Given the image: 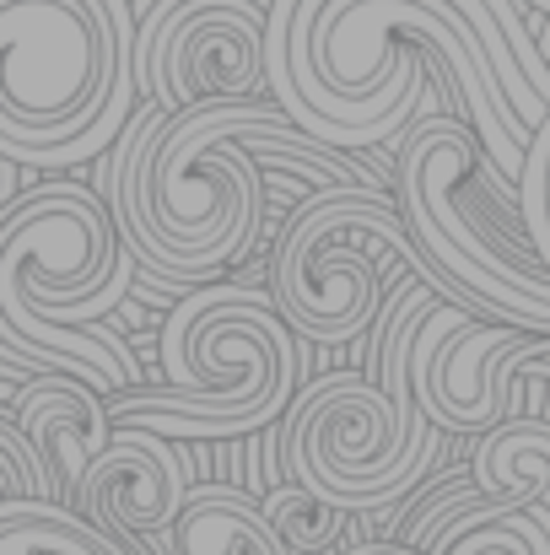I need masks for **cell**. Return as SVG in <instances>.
<instances>
[{
  "mask_svg": "<svg viewBox=\"0 0 550 555\" xmlns=\"http://www.w3.org/2000/svg\"><path fill=\"white\" fill-rule=\"evenodd\" d=\"M437 98L394 157V199L437 270V292L486 324L550 335V270L519 210V184L464 119L437 114Z\"/></svg>",
  "mask_w": 550,
  "mask_h": 555,
  "instance_id": "obj_1",
  "label": "cell"
},
{
  "mask_svg": "<svg viewBox=\"0 0 550 555\" xmlns=\"http://www.w3.org/2000/svg\"><path fill=\"white\" fill-rule=\"evenodd\" d=\"M136 81L130 0H0V157L76 168L119 146Z\"/></svg>",
  "mask_w": 550,
  "mask_h": 555,
  "instance_id": "obj_2",
  "label": "cell"
},
{
  "mask_svg": "<svg viewBox=\"0 0 550 555\" xmlns=\"http://www.w3.org/2000/svg\"><path fill=\"white\" fill-rule=\"evenodd\" d=\"M448 302L437 286L410 275L399 292H388V308L378 313L383 346L378 377L362 372H324L314 377L297 404L286 410V469L297 486L319 491L324 502L346 513H388L437 459V421L415 399L410 351L432 308Z\"/></svg>",
  "mask_w": 550,
  "mask_h": 555,
  "instance_id": "obj_3",
  "label": "cell"
},
{
  "mask_svg": "<svg viewBox=\"0 0 550 555\" xmlns=\"http://www.w3.org/2000/svg\"><path fill=\"white\" fill-rule=\"evenodd\" d=\"M168 388L114 393V426L163 437H248L297 404L303 335L276 308V292L248 281H205L174 302L163 335Z\"/></svg>",
  "mask_w": 550,
  "mask_h": 555,
  "instance_id": "obj_4",
  "label": "cell"
},
{
  "mask_svg": "<svg viewBox=\"0 0 550 555\" xmlns=\"http://www.w3.org/2000/svg\"><path fill=\"white\" fill-rule=\"evenodd\" d=\"M394 270L437 286V270L421 254L399 199L378 184L314 189L281 232L270 292L303 340L341 346L383 313Z\"/></svg>",
  "mask_w": 550,
  "mask_h": 555,
  "instance_id": "obj_5",
  "label": "cell"
},
{
  "mask_svg": "<svg viewBox=\"0 0 550 555\" xmlns=\"http://www.w3.org/2000/svg\"><path fill=\"white\" fill-rule=\"evenodd\" d=\"M136 264L114 205L54 179L22 194L0 221V313L27 308L60 324H92L130 292Z\"/></svg>",
  "mask_w": 550,
  "mask_h": 555,
  "instance_id": "obj_6",
  "label": "cell"
},
{
  "mask_svg": "<svg viewBox=\"0 0 550 555\" xmlns=\"http://www.w3.org/2000/svg\"><path fill=\"white\" fill-rule=\"evenodd\" d=\"M276 0H136V81L163 108L270 98Z\"/></svg>",
  "mask_w": 550,
  "mask_h": 555,
  "instance_id": "obj_7",
  "label": "cell"
},
{
  "mask_svg": "<svg viewBox=\"0 0 550 555\" xmlns=\"http://www.w3.org/2000/svg\"><path fill=\"white\" fill-rule=\"evenodd\" d=\"M535 330L519 324H486L464 313L459 302H437L432 319L415 335L410 351V377L421 410L443 431H491L513 421V399L524 388L519 362Z\"/></svg>",
  "mask_w": 550,
  "mask_h": 555,
  "instance_id": "obj_8",
  "label": "cell"
},
{
  "mask_svg": "<svg viewBox=\"0 0 550 555\" xmlns=\"http://www.w3.org/2000/svg\"><path fill=\"white\" fill-rule=\"evenodd\" d=\"M189 491L194 486H189V459L179 453V437L119 426L65 507H76L108 534H168Z\"/></svg>",
  "mask_w": 550,
  "mask_h": 555,
  "instance_id": "obj_9",
  "label": "cell"
},
{
  "mask_svg": "<svg viewBox=\"0 0 550 555\" xmlns=\"http://www.w3.org/2000/svg\"><path fill=\"white\" fill-rule=\"evenodd\" d=\"M16 421L22 431L38 442L43 464L54 469V486H60V502L76 496V486L87 480L92 459L114 442V415L103 404V393L81 377H65V372H38L27 377V388L16 393Z\"/></svg>",
  "mask_w": 550,
  "mask_h": 555,
  "instance_id": "obj_10",
  "label": "cell"
},
{
  "mask_svg": "<svg viewBox=\"0 0 550 555\" xmlns=\"http://www.w3.org/2000/svg\"><path fill=\"white\" fill-rule=\"evenodd\" d=\"M168 555H292L276 534L265 502L238 486H194L174 529L163 534Z\"/></svg>",
  "mask_w": 550,
  "mask_h": 555,
  "instance_id": "obj_11",
  "label": "cell"
},
{
  "mask_svg": "<svg viewBox=\"0 0 550 555\" xmlns=\"http://www.w3.org/2000/svg\"><path fill=\"white\" fill-rule=\"evenodd\" d=\"M475 486L513 496V507L535 513L550 529V421H502L475 442Z\"/></svg>",
  "mask_w": 550,
  "mask_h": 555,
  "instance_id": "obj_12",
  "label": "cell"
},
{
  "mask_svg": "<svg viewBox=\"0 0 550 555\" xmlns=\"http://www.w3.org/2000/svg\"><path fill=\"white\" fill-rule=\"evenodd\" d=\"M0 555H136L65 502H0Z\"/></svg>",
  "mask_w": 550,
  "mask_h": 555,
  "instance_id": "obj_13",
  "label": "cell"
},
{
  "mask_svg": "<svg viewBox=\"0 0 550 555\" xmlns=\"http://www.w3.org/2000/svg\"><path fill=\"white\" fill-rule=\"evenodd\" d=\"M265 513H270L276 534L286 540V551L292 555L335 551V545H341V534H346V524L357 518V513H346V507L324 502L319 491H308V486H297V480L276 486V491L265 496Z\"/></svg>",
  "mask_w": 550,
  "mask_h": 555,
  "instance_id": "obj_14",
  "label": "cell"
},
{
  "mask_svg": "<svg viewBox=\"0 0 550 555\" xmlns=\"http://www.w3.org/2000/svg\"><path fill=\"white\" fill-rule=\"evenodd\" d=\"M486 496H491L486 518L470 524L448 545V555H550V529L535 513L513 507V496H502V491H486Z\"/></svg>",
  "mask_w": 550,
  "mask_h": 555,
  "instance_id": "obj_15",
  "label": "cell"
},
{
  "mask_svg": "<svg viewBox=\"0 0 550 555\" xmlns=\"http://www.w3.org/2000/svg\"><path fill=\"white\" fill-rule=\"evenodd\" d=\"M0 502H60L54 469L22 431L16 410H0Z\"/></svg>",
  "mask_w": 550,
  "mask_h": 555,
  "instance_id": "obj_16",
  "label": "cell"
},
{
  "mask_svg": "<svg viewBox=\"0 0 550 555\" xmlns=\"http://www.w3.org/2000/svg\"><path fill=\"white\" fill-rule=\"evenodd\" d=\"M475 496H481V486H475V469H470V464H464V469H453V475H443V480H437V486L415 502V513L405 518L399 545H405L410 555H421L426 545H432V534H437V529H443L459 507H470Z\"/></svg>",
  "mask_w": 550,
  "mask_h": 555,
  "instance_id": "obj_17",
  "label": "cell"
},
{
  "mask_svg": "<svg viewBox=\"0 0 550 555\" xmlns=\"http://www.w3.org/2000/svg\"><path fill=\"white\" fill-rule=\"evenodd\" d=\"M346 555H410V551H405V545H378V540H372V545H357V551H346Z\"/></svg>",
  "mask_w": 550,
  "mask_h": 555,
  "instance_id": "obj_18",
  "label": "cell"
},
{
  "mask_svg": "<svg viewBox=\"0 0 550 555\" xmlns=\"http://www.w3.org/2000/svg\"><path fill=\"white\" fill-rule=\"evenodd\" d=\"M529 5H535V11H546V16H550V0H529Z\"/></svg>",
  "mask_w": 550,
  "mask_h": 555,
  "instance_id": "obj_19",
  "label": "cell"
}]
</instances>
